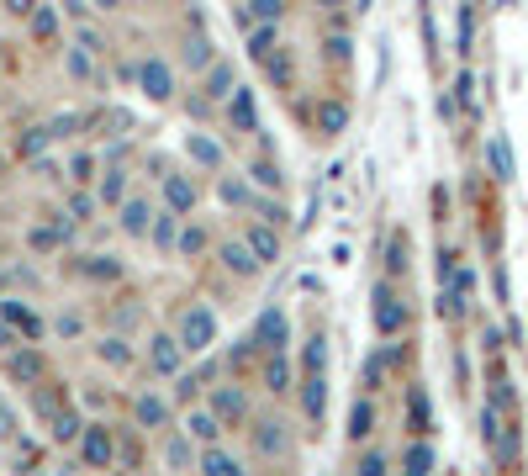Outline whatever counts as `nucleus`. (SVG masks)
<instances>
[{
    "mask_svg": "<svg viewBox=\"0 0 528 476\" xmlns=\"http://www.w3.org/2000/svg\"><path fill=\"white\" fill-rule=\"evenodd\" d=\"M164 455H169V466H185V461H191V450H185L180 439H169V450H164Z\"/></svg>",
    "mask_w": 528,
    "mask_h": 476,
    "instance_id": "obj_43",
    "label": "nucleus"
},
{
    "mask_svg": "<svg viewBox=\"0 0 528 476\" xmlns=\"http://www.w3.org/2000/svg\"><path fill=\"white\" fill-rule=\"evenodd\" d=\"M201 471H212V476H233L238 466H233V455H222V450H206V455H201Z\"/></svg>",
    "mask_w": 528,
    "mask_h": 476,
    "instance_id": "obj_22",
    "label": "nucleus"
},
{
    "mask_svg": "<svg viewBox=\"0 0 528 476\" xmlns=\"http://www.w3.org/2000/svg\"><path fill=\"white\" fill-rule=\"evenodd\" d=\"M270 48H275V32H270V27H259L254 38H249V53H254V59H270Z\"/></svg>",
    "mask_w": 528,
    "mask_h": 476,
    "instance_id": "obj_29",
    "label": "nucleus"
},
{
    "mask_svg": "<svg viewBox=\"0 0 528 476\" xmlns=\"http://www.w3.org/2000/svg\"><path fill=\"white\" fill-rule=\"evenodd\" d=\"M180 249H185V254H196V249H206V233H196V228H185V233H180Z\"/></svg>",
    "mask_w": 528,
    "mask_h": 476,
    "instance_id": "obj_40",
    "label": "nucleus"
},
{
    "mask_svg": "<svg viewBox=\"0 0 528 476\" xmlns=\"http://www.w3.org/2000/svg\"><path fill=\"white\" fill-rule=\"evenodd\" d=\"M217 413H222V418H233V424H238V418L249 413V402H243L233 387H222V392H217Z\"/></svg>",
    "mask_w": 528,
    "mask_h": 476,
    "instance_id": "obj_20",
    "label": "nucleus"
},
{
    "mask_svg": "<svg viewBox=\"0 0 528 476\" xmlns=\"http://www.w3.org/2000/svg\"><path fill=\"white\" fill-rule=\"evenodd\" d=\"M328 365V339H307V376Z\"/></svg>",
    "mask_w": 528,
    "mask_h": 476,
    "instance_id": "obj_26",
    "label": "nucleus"
},
{
    "mask_svg": "<svg viewBox=\"0 0 528 476\" xmlns=\"http://www.w3.org/2000/svg\"><path fill=\"white\" fill-rule=\"evenodd\" d=\"M101 196H106V201H122V196H127V175H122V170H111V180H106V191H101Z\"/></svg>",
    "mask_w": 528,
    "mask_h": 476,
    "instance_id": "obj_35",
    "label": "nucleus"
},
{
    "mask_svg": "<svg viewBox=\"0 0 528 476\" xmlns=\"http://www.w3.org/2000/svg\"><path fill=\"white\" fill-rule=\"evenodd\" d=\"M222 260H228V270H243V276H249V270H259V260H254L249 244H228V249H222Z\"/></svg>",
    "mask_w": 528,
    "mask_h": 476,
    "instance_id": "obj_18",
    "label": "nucleus"
},
{
    "mask_svg": "<svg viewBox=\"0 0 528 476\" xmlns=\"http://www.w3.org/2000/svg\"><path fill=\"white\" fill-rule=\"evenodd\" d=\"M323 392H328L323 371H312V376H307V387H301V408H307V418H312V424L323 418Z\"/></svg>",
    "mask_w": 528,
    "mask_h": 476,
    "instance_id": "obj_11",
    "label": "nucleus"
},
{
    "mask_svg": "<svg viewBox=\"0 0 528 476\" xmlns=\"http://www.w3.org/2000/svg\"><path fill=\"white\" fill-rule=\"evenodd\" d=\"M0 313H6L16 328H22L27 339H37V334H43V318H37V313H27V307H16V302H0Z\"/></svg>",
    "mask_w": 528,
    "mask_h": 476,
    "instance_id": "obj_14",
    "label": "nucleus"
},
{
    "mask_svg": "<svg viewBox=\"0 0 528 476\" xmlns=\"http://www.w3.org/2000/svg\"><path fill=\"white\" fill-rule=\"evenodd\" d=\"M80 48H90V53H101L106 43H101V32H90V27H80Z\"/></svg>",
    "mask_w": 528,
    "mask_h": 476,
    "instance_id": "obj_46",
    "label": "nucleus"
},
{
    "mask_svg": "<svg viewBox=\"0 0 528 476\" xmlns=\"http://www.w3.org/2000/svg\"><path fill=\"white\" fill-rule=\"evenodd\" d=\"M386 365H391V355L381 350V355H375V360L365 365V387H381V376H386Z\"/></svg>",
    "mask_w": 528,
    "mask_h": 476,
    "instance_id": "obj_32",
    "label": "nucleus"
},
{
    "mask_svg": "<svg viewBox=\"0 0 528 476\" xmlns=\"http://www.w3.org/2000/svg\"><path fill=\"white\" fill-rule=\"evenodd\" d=\"M138 80H143V96L148 101H169V90H175V75H169L164 64H143Z\"/></svg>",
    "mask_w": 528,
    "mask_h": 476,
    "instance_id": "obj_4",
    "label": "nucleus"
},
{
    "mask_svg": "<svg viewBox=\"0 0 528 476\" xmlns=\"http://www.w3.org/2000/svg\"><path fill=\"white\" fill-rule=\"evenodd\" d=\"M254 339H259V344H270V350H286V339H291L286 313H275V307H270V313L254 323Z\"/></svg>",
    "mask_w": 528,
    "mask_h": 476,
    "instance_id": "obj_3",
    "label": "nucleus"
},
{
    "mask_svg": "<svg viewBox=\"0 0 528 476\" xmlns=\"http://www.w3.org/2000/svg\"><path fill=\"white\" fill-rule=\"evenodd\" d=\"M470 38H476V16L460 11V53H470Z\"/></svg>",
    "mask_w": 528,
    "mask_h": 476,
    "instance_id": "obj_37",
    "label": "nucleus"
},
{
    "mask_svg": "<svg viewBox=\"0 0 528 476\" xmlns=\"http://www.w3.org/2000/svg\"><path fill=\"white\" fill-rule=\"evenodd\" d=\"M228 117H233V127H243V133H259V112H254V96H249V90H238V96H233Z\"/></svg>",
    "mask_w": 528,
    "mask_h": 476,
    "instance_id": "obj_8",
    "label": "nucleus"
},
{
    "mask_svg": "<svg viewBox=\"0 0 528 476\" xmlns=\"http://www.w3.org/2000/svg\"><path fill=\"white\" fill-rule=\"evenodd\" d=\"M138 424L143 429H164L169 424V408H164L159 397H138Z\"/></svg>",
    "mask_w": 528,
    "mask_h": 476,
    "instance_id": "obj_15",
    "label": "nucleus"
},
{
    "mask_svg": "<svg viewBox=\"0 0 528 476\" xmlns=\"http://www.w3.org/2000/svg\"><path fill=\"white\" fill-rule=\"evenodd\" d=\"M191 154L206 164V170H217V164H222V149H217L212 138H191Z\"/></svg>",
    "mask_w": 528,
    "mask_h": 476,
    "instance_id": "obj_23",
    "label": "nucleus"
},
{
    "mask_svg": "<svg viewBox=\"0 0 528 476\" xmlns=\"http://www.w3.org/2000/svg\"><path fill=\"white\" fill-rule=\"evenodd\" d=\"M53 27H59V22H53V11L32 6V32H37V38H53Z\"/></svg>",
    "mask_w": 528,
    "mask_h": 476,
    "instance_id": "obj_31",
    "label": "nucleus"
},
{
    "mask_svg": "<svg viewBox=\"0 0 528 476\" xmlns=\"http://www.w3.org/2000/svg\"><path fill=\"white\" fill-rule=\"evenodd\" d=\"M6 11H16V16H32V0H6Z\"/></svg>",
    "mask_w": 528,
    "mask_h": 476,
    "instance_id": "obj_49",
    "label": "nucleus"
},
{
    "mask_svg": "<svg viewBox=\"0 0 528 476\" xmlns=\"http://www.w3.org/2000/svg\"><path fill=\"white\" fill-rule=\"evenodd\" d=\"M254 445H259L264 455H280V424H259V434H254Z\"/></svg>",
    "mask_w": 528,
    "mask_h": 476,
    "instance_id": "obj_25",
    "label": "nucleus"
},
{
    "mask_svg": "<svg viewBox=\"0 0 528 476\" xmlns=\"http://www.w3.org/2000/svg\"><path fill=\"white\" fill-rule=\"evenodd\" d=\"M254 180H259L264 191H280V186H286V175H280L270 159H259V164H254Z\"/></svg>",
    "mask_w": 528,
    "mask_h": 476,
    "instance_id": "obj_24",
    "label": "nucleus"
},
{
    "mask_svg": "<svg viewBox=\"0 0 528 476\" xmlns=\"http://www.w3.org/2000/svg\"><path fill=\"white\" fill-rule=\"evenodd\" d=\"M407 471H433V450L428 445H407Z\"/></svg>",
    "mask_w": 528,
    "mask_h": 476,
    "instance_id": "obj_28",
    "label": "nucleus"
},
{
    "mask_svg": "<svg viewBox=\"0 0 528 476\" xmlns=\"http://www.w3.org/2000/svg\"><path fill=\"white\" fill-rule=\"evenodd\" d=\"M201 90H206L212 101L233 96V64H212V69H206V80H201Z\"/></svg>",
    "mask_w": 528,
    "mask_h": 476,
    "instance_id": "obj_13",
    "label": "nucleus"
},
{
    "mask_svg": "<svg viewBox=\"0 0 528 476\" xmlns=\"http://www.w3.org/2000/svg\"><path fill=\"white\" fill-rule=\"evenodd\" d=\"M101 360H111V365H127V360H132V350H127L122 339H106V344H101Z\"/></svg>",
    "mask_w": 528,
    "mask_h": 476,
    "instance_id": "obj_30",
    "label": "nucleus"
},
{
    "mask_svg": "<svg viewBox=\"0 0 528 476\" xmlns=\"http://www.w3.org/2000/svg\"><path fill=\"white\" fill-rule=\"evenodd\" d=\"M148 355H154V365H159L164 376H175V371H180L185 344H180V339H169V334H159V339H154V350H148Z\"/></svg>",
    "mask_w": 528,
    "mask_h": 476,
    "instance_id": "obj_6",
    "label": "nucleus"
},
{
    "mask_svg": "<svg viewBox=\"0 0 528 476\" xmlns=\"http://www.w3.org/2000/svg\"><path fill=\"white\" fill-rule=\"evenodd\" d=\"M360 471H370V476H375V471H386V455H365Z\"/></svg>",
    "mask_w": 528,
    "mask_h": 476,
    "instance_id": "obj_48",
    "label": "nucleus"
},
{
    "mask_svg": "<svg viewBox=\"0 0 528 476\" xmlns=\"http://www.w3.org/2000/svg\"><path fill=\"white\" fill-rule=\"evenodd\" d=\"M180 344H185L191 355L212 350V344H217V318L206 313V307H191V313H185V323H180Z\"/></svg>",
    "mask_w": 528,
    "mask_h": 476,
    "instance_id": "obj_1",
    "label": "nucleus"
},
{
    "mask_svg": "<svg viewBox=\"0 0 528 476\" xmlns=\"http://www.w3.org/2000/svg\"><path fill=\"white\" fill-rule=\"evenodd\" d=\"M280 11H286V0H254V16H264V22H275Z\"/></svg>",
    "mask_w": 528,
    "mask_h": 476,
    "instance_id": "obj_39",
    "label": "nucleus"
},
{
    "mask_svg": "<svg viewBox=\"0 0 528 476\" xmlns=\"http://www.w3.org/2000/svg\"><path fill=\"white\" fill-rule=\"evenodd\" d=\"M148 217H154V212H148L143 201H127V207H122V228L138 238V233H148Z\"/></svg>",
    "mask_w": 528,
    "mask_h": 476,
    "instance_id": "obj_17",
    "label": "nucleus"
},
{
    "mask_svg": "<svg viewBox=\"0 0 528 476\" xmlns=\"http://www.w3.org/2000/svg\"><path fill=\"white\" fill-rule=\"evenodd\" d=\"M0 434H11V413L6 408H0Z\"/></svg>",
    "mask_w": 528,
    "mask_h": 476,
    "instance_id": "obj_50",
    "label": "nucleus"
},
{
    "mask_svg": "<svg viewBox=\"0 0 528 476\" xmlns=\"http://www.w3.org/2000/svg\"><path fill=\"white\" fill-rule=\"evenodd\" d=\"M96 6H101V11H117V0H96Z\"/></svg>",
    "mask_w": 528,
    "mask_h": 476,
    "instance_id": "obj_51",
    "label": "nucleus"
},
{
    "mask_svg": "<svg viewBox=\"0 0 528 476\" xmlns=\"http://www.w3.org/2000/svg\"><path fill=\"white\" fill-rule=\"evenodd\" d=\"M486 159H492V175H497V180H513V175H518V170H513V149H507L502 133L486 143Z\"/></svg>",
    "mask_w": 528,
    "mask_h": 476,
    "instance_id": "obj_12",
    "label": "nucleus"
},
{
    "mask_svg": "<svg viewBox=\"0 0 528 476\" xmlns=\"http://www.w3.org/2000/svg\"><path fill=\"white\" fill-rule=\"evenodd\" d=\"M185 59H191L196 69H201V64H212V43H206V38H196V43H191V53H185Z\"/></svg>",
    "mask_w": 528,
    "mask_h": 476,
    "instance_id": "obj_38",
    "label": "nucleus"
},
{
    "mask_svg": "<svg viewBox=\"0 0 528 476\" xmlns=\"http://www.w3.org/2000/svg\"><path fill=\"white\" fill-rule=\"evenodd\" d=\"M148 238H154L159 249H169V244H175V212H159L154 223H148Z\"/></svg>",
    "mask_w": 528,
    "mask_h": 476,
    "instance_id": "obj_19",
    "label": "nucleus"
},
{
    "mask_svg": "<svg viewBox=\"0 0 528 476\" xmlns=\"http://www.w3.org/2000/svg\"><path fill=\"white\" fill-rule=\"evenodd\" d=\"M243 244H249V249H254V260H259V265H270V260H275V254H280V238H275L270 228H264V223H254L249 233H243Z\"/></svg>",
    "mask_w": 528,
    "mask_h": 476,
    "instance_id": "obj_5",
    "label": "nucleus"
},
{
    "mask_svg": "<svg viewBox=\"0 0 528 476\" xmlns=\"http://www.w3.org/2000/svg\"><path fill=\"white\" fill-rule=\"evenodd\" d=\"M455 90H460V101H465V106H476V80H470V75H460Z\"/></svg>",
    "mask_w": 528,
    "mask_h": 476,
    "instance_id": "obj_44",
    "label": "nucleus"
},
{
    "mask_svg": "<svg viewBox=\"0 0 528 476\" xmlns=\"http://www.w3.org/2000/svg\"><path fill=\"white\" fill-rule=\"evenodd\" d=\"M222 201H233V207H249V186H233V180H228V186H222Z\"/></svg>",
    "mask_w": 528,
    "mask_h": 476,
    "instance_id": "obj_36",
    "label": "nucleus"
},
{
    "mask_svg": "<svg viewBox=\"0 0 528 476\" xmlns=\"http://www.w3.org/2000/svg\"><path fill=\"white\" fill-rule=\"evenodd\" d=\"M407 413H412V424H418V429H428V397H423V392H412Z\"/></svg>",
    "mask_w": 528,
    "mask_h": 476,
    "instance_id": "obj_34",
    "label": "nucleus"
},
{
    "mask_svg": "<svg viewBox=\"0 0 528 476\" xmlns=\"http://www.w3.org/2000/svg\"><path fill=\"white\" fill-rule=\"evenodd\" d=\"M85 270H90V276H101V281H106V276H117V265H111L106 254H96V265H85Z\"/></svg>",
    "mask_w": 528,
    "mask_h": 476,
    "instance_id": "obj_45",
    "label": "nucleus"
},
{
    "mask_svg": "<svg viewBox=\"0 0 528 476\" xmlns=\"http://www.w3.org/2000/svg\"><path fill=\"white\" fill-rule=\"evenodd\" d=\"M375 429V408H370V402H354V413H349V434L354 439H365Z\"/></svg>",
    "mask_w": 528,
    "mask_h": 476,
    "instance_id": "obj_21",
    "label": "nucleus"
},
{
    "mask_svg": "<svg viewBox=\"0 0 528 476\" xmlns=\"http://www.w3.org/2000/svg\"><path fill=\"white\" fill-rule=\"evenodd\" d=\"M43 149H48V133H27V138H22V154H27V159L43 154Z\"/></svg>",
    "mask_w": 528,
    "mask_h": 476,
    "instance_id": "obj_41",
    "label": "nucleus"
},
{
    "mask_svg": "<svg viewBox=\"0 0 528 476\" xmlns=\"http://www.w3.org/2000/svg\"><path fill=\"white\" fill-rule=\"evenodd\" d=\"M402 323H407V307L396 302V291L391 286H375V328H381V334H396Z\"/></svg>",
    "mask_w": 528,
    "mask_h": 476,
    "instance_id": "obj_2",
    "label": "nucleus"
},
{
    "mask_svg": "<svg viewBox=\"0 0 528 476\" xmlns=\"http://www.w3.org/2000/svg\"><path fill=\"white\" fill-rule=\"evenodd\" d=\"M164 196H169V207H175V212H191L196 207V186L185 175H169L164 180Z\"/></svg>",
    "mask_w": 528,
    "mask_h": 476,
    "instance_id": "obj_9",
    "label": "nucleus"
},
{
    "mask_svg": "<svg viewBox=\"0 0 528 476\" xmlns=\"http://www.w3.org/2000/svg\"><path fill=\"white\" fill-rule=\"evenodd\" d=\"M69 170H74V180H90V154H80V159L69 164Z\"/></svg>",
    "mask_w": 528,
    "mask_h": 476,
    "instance_id": "obj_47",
    "label": "nucleus"
},
{
    "mask_svg": "<svg viewBox=\"0 0 528 476\" xmlns=\"http://www.w3.org/2000/svg\"><path fill=\"white\" fill-rule=\"evenodd\" d=\"M74 434H80V418H69V413H64V418H59V429H53V439H74Z\"/></svg>",
    "mask_w": 528,
    "mask_h": 476,
    "instance_id": "obj_42",
    "label": "nucleus"
},
{
    "mask_svg": "<svg viewBox=\"0 0 528 476\" xmlns=\"http://www.w3.org/2000/svg\"><path fill=\"white\" fill-rule=\"evenodd\" d=\"M69 69H74V80H90V75H96V64H90V48H74V53H69Z\"/></svg>",
    "mask_w": 528,
    "mask_h": 476,
    "instance_id": "obj_27",
    "label": "nucleus"
},
{
    "mask_svg": "<svg viewBox=\"0 0 528 476\" xmlns=\"http://www.w3.org/2000/svg\"><path fill=\"white\" fill-rule=\"evenodd\" d=\"M344 122H349V112H344L338 101H333V106H323V133H338Z\"/></svg>",
    "mask_w": 528,
    "mask_h": 476,
    "instance_id": "obj_33",
    "label": "nucleus"
},
{
    "mask_svg": "<svg viewBox=\"0 0 528 476\" xmlns=\"http://www.w3.org/2000/svg\"><path fill=\"white\" fill-rule=\"evenodd\" d=\"M80 450H85V461H90V466H106L111 455H117V445H111V434H106V429H90Z\"/></svg>",
    "mask_w": 528,
    "mask_h": 476,
    "instance_id": "obj_7",
    "label": "nucleus"
},
{
    "mask_svg": "<svg viewBox=\"0 0 528 476\" xmlns=\"http://www.w3.org/2000/svg\"><path fill=\"white\" fill-rule=\"evenodd\" d=\"M264 387H270L275 397H280V392H291V365H286V355H280V350L264 360Z\"/></svg>",
    "mask_w": 528,
    "mask_h": 476,
    "instance_id": "obj_10",
    "label": "nucleus"
},
{
    "mask_svg": "<svg viewBox=\"0 0 528 476\" xmlns=\"http://www.w3.org/2000/svg\"><path fill=\"white\" fill-rule=\"evenodd\" d=\"M185 434L201 439V445H212V439H217L222 429H217V418H212V413H191V418H185Z\"/></svg>",
    "mask_w": 528,
    "mask_h": 476,
    "instance_id": "obj_16",
    "label": "nucleus"
}]
</instances>
